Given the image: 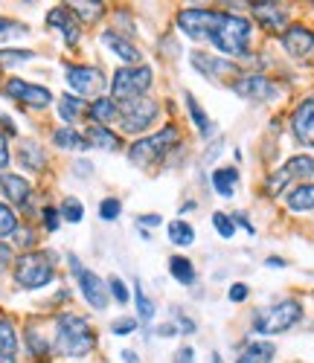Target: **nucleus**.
I'll list each match as a JSON object with an SVG mask.
<instances>
[{
  "instance_id": "nucleus-15",
  "label": "nucleus",
  "mask_w": 314,
  "mask_h": 363,
  "mask_svg": "<svg viewBox=\"0 0 314 363\" xmlns=\"http://www.w3.org/2000/svg\"><path fill=\"white\" fill-rule=\"evenodd\" d=\"M193 65L210 76V79H224V76H236V65L233 62H224V58H212V55H204V52H193Z\"/></svg>"
},
{
  "instance_id": "nucleus-43",
  "label": "nucleus",
  "mask_w": 314,
  "mask_h": 363,
  "mask_svg": "<svg viewBox=\"0 0 314 363\" xmlns=\"http://www.w3.org/2000/svg\"><path fill=\"white\" fill-rule=\"evenodd\" d=\"M29 346H33V354H36V357H47V352H50L47 343L36 335V331H29Z\"/></svg>"
},
{
  "instance_id": "nucleus-54",
  "label": "nucleus",
  "mask_w": 314,
  "mask_h": 363,
  "mask_svg": "<svg viewBox=\"0 0 314 363\" xmlns=\"http://www.w3.org/2000/svg\"><path fill=\"white\" fill-rule=\"evenodd\" d=\"M212 363H222V357H218V354H215V357H212Z\"/></svg>"
},
{
  "instance_id": "nucleus-39",
  "label": "nucleus",
  "mask_w": 314,
  "mask_h": 363,
  "mask_svg": "<svg viewBox=\"0 0 314 363\" xmlns=\"http://www.w3.org/2000/svg\"><path fill=\"white\" fill-rule=\"evenodd\" d=\"M212 224H215L218 235L233 238V233H236V224H233V218H230V216H224V213H215V216H212Z\"/></svg>"
},
{
  "instance_id": "nucleus-52",
  "label": "nucleus",
  "mask_w": 314,
  "mask_h": 363,
  "mask_svg": "<svg viewBox=\"0 0 314 363\" xmlns=\"http://www.w3.org/2000/svg\"><path fill=\"white\" fill-rule=\"evenodd\" d=\"M161 335L169 337V335H175V328H172V325H161Z\"/></svg>"
},
{
  "instance_id": "nucleus-45",
  "label": "nucleus",
  "mask_w": 314,
  "mask_h": 363,
  "mask_svg": "<svg viewBox=\"0 0 314 363\" xmlns=\"http://www.w3.org/2000/svg\"><path fill=\"white\" fill-rule=\"evenodd\" d=\"M6 166H9V148H6L4 134H0V169H6Z\"/></svg>"
},
{
  "instance_id": "nucleus-44",
  "label": "nucleus",
  "mask_w": 314,
  "mask_h": 363,
  "mask_svg": "<svg viewBox=\"0 0 314 363\" xmlns=\"http://www.w3.org/2000/svg\"><path fill=\"white\" fill-rule=\"evenodd\" d=\"M58 209H53V206H47L44 209V224H47V230H58Z\"/></svg>"
},
{
  "instance_id": "nucleus-25",
  "label": "nucleus",
  "mask_w": 314,
  "mask_h": 363,
  "mask_svg": "<svg viewBox=\"0 0 314 363\" xmlns=\"http://www.w3.org/2000/svg\"><path fill=\"white\" fill-rule=\"evenodd\" d=\"M169 270H172V277L180 282V285H193L195 282V267L190 259H183V256H175L169 262Z\"/></svg>"
},
{
  "instance_id": "nucleus-46",
  "label": "nucleus",
  "mask_w": 314,
  "mask_h": 363,
  "mask_svg": "<svg viewBox=\"0 0 314 363\" xmlns=\"http://www.w3.org/2000/svg\"><path fill=\"white\" fill-rule=\"evenodd\" d=\"M244 296H247V285H233V288H230V299H233V302H242Z\"/></svg>"
},
{
  "instance_id": "nucleus-49",
  "label": "nucleus",
  "mask_w": 314,
  "mask_h": 363,
  "mask_svg": "<svg viewBox=\"0 0 314 363\" xmlns=\"http://www.w3.org/2000/svg\"><path fill=\"white\" fill-rule=\"evenodd\" d=\"M122 360H125V363H140V357H137L131 349H125V352H122Z\"/></svg>"
},
{
  "instance_id": "nucleus-7",
  "label": "nucleus",
  "mask_w": 314,
  "mask_h": 363,
  "mask_svg": "<svg viewBox=\"0 0 314 363\" xmlns=\"http://www.w3.org/2000/svg\"><path fill=\"white\" fill-rule=\"evenodd\" d=\"M224 12H212V9H183L178 15V26L186 35L193 38H212L215 26L222 23Z\"/></svg>"
},
{
  "instance_id": "nucleus-41",
  "label": "nucleus",
  "mask_w": 314,
  "mask_h": 363,
  "mask_svg": "<svg viewBox=\"0 0 314 363\" xmlns=\"http://www.w3.org/2000/svg\"><path fill=\"white\" fill-rule=\"evenodd\" d=\"M99 216H102L105 221H114V218L119 216V201H117V198L102 201V206H99Z\"/></svg>"
},
{
  "instance_id": "nucleus-18",
  "label": "nucleus",
  "mask_w": 314,
  "mask_h": 363,
  "mask_svg": "<svg viewBox=\"0 0 314 363\" xmlns=\"http://www.w3.org/2000/svg\"><path fill=\"white\" fill-rule=\"evenodd\" d=\"M254 15L259 18V23L265 29H282L286 21H288L286 9H282L279 4H254Z\"/></svg>"
},
{
  "instance_id": "nucleus-38",
  "label": "nucleus",
  "mask_w": 314,
  "mask_h": 363,
  "mask_svg": "<svg viewBox=\"0 0 314 363\" xmlns=\"http://www.w3.org/2000/svg\"><path fill=\"white\" fill-rule=\"evenodd\" d=\"M134 296H137V311L143 320H151L154 317V306H151V299L146 296V291L140 285H134Z\"/></svg>"
},
{
  "instance_id": "nucleus-30",
  "label": "nucleus",
  "mask_w": 314,
  "mask_h": 363,
  "mask_svg": "<svg viewBox=\"0 0 314 363\" xmlns=\"http://www.w3.org/2000/svg\"><path fill=\"white\" fill-rule=\"evenodd\" d=\"M90 113H93V119H97V123H111V119L117 116V105H114V99H97L90 105Z\"/></svg>"
},
{
  "instance_id": "nucleus-4",
  "label": "nucleus",
  "mask_w": 314,
  "mask_h": 363,
  "mask_svg": "<svg viewBox=\"0 0 314 363\" xmlns=\"http://www.w3.org/2000/svg\"><path fill=\"white\" fill-rule=\"evenodd\" d=\"M148 84H151V70L148 67H122L114 76L111 96L117 102H134L146 94Z\"/></svg>"
},
{
  "instance_id": "nucleus-8",
  "label": "nucleus",
  "mask_w": 314,
  "mask_h": 363,
  "mask_svg": "<svg viewBox=\"0 0 314 363\" xmlns=\"http://www.w3.org/2000/svg\"><path fill=\"white\" fill-rule=\"evenodd\" d=\"M157 116V102L154 99H134V102H125L119 111L122 119V128L129 134H140L143 128H148Z\"/></svg>"
},
{
  "instance_id": "nucleus-37",
  "label": "nucleus",
  "mask_w": 314,
  "mask_h": 363,
  "mask_svg": "<svg viewBox=\"0 0 314 363\" xmlns=\"http://www.w3.org/2000/svg\"><path fill=\"white\" fill-rule=\"evenodd\" d=\"M73 15H82L85 21H97L102 15V4H70Z\"/></svg>"
},
{
  "instance_id": "nucleus-6",
  "label": "nucleus",
  "mask_w": 314,
  "mask_h": 363,
  "mask_svg": "<svg viewBox=\"0 0 314 363\" xmlns=\"http://www.w3.org/2000/svg\"><path fill=\"white\" fill-rule=\"evenodd\" d=\"M15 279H18V285H23L29 291L44 288L53 279V262L41 253H26L15 264Z\"/></svg>"
},
{
  "instance_id": "nucleus-2",
  "label": "nucleus",
  "mask_w": 314,
  "mask_h": 363,
  "mask_svg": "<svg viewBox=\"0 0 314 363\" xmlns=\"http://www.w3.org/2000/svg\"><path fill=\"white\" fill-rule=\"evenodd\" d=\"M215 47L227 52V55H247V44H250V23L239 15H224L222 23L215 26L212 33Z\"/></svg>"
},
{
  "instance_id": "nucleus-11",
  "label": "nucleus",
  "mask_w": 314,
  "mask_h": 363,
  "mask_svg": "<svg viewBox=\"0 0 314 363\" xmlns=\"http://www.w3.org/2000/svg\"><path fill=\"white\" fill-rule=\"evenodd\" d=\"M4 90H6V96L18 99V102H23V105H33V108H47L50 99H53V94H50L47 87L26 84L23 79H9Z\"/></svg>"
},
{
  "instance_id": "nucleus-22",
  "label": "nucleus",
  "mask_w": 314,
  "mask_h": 363,
  "mask_svg": "<svg viewBox=\"0 0 314 363\" xmlns=\"http://www.w3.org/2000/svg\"><path fill=\"white\" fill-rule=\"evenodd\" d=\"M276 349L271 343H247V349L239 354V363H271Z\"/></svg>"
},
{
  "instance_id": "nucleus-19",
  "label": "nucleus",
  "mask_w": 314,
  "mask_h": 363,
  "mask_svg": "<svg viewBox=\"0 0 314 363\" xmlns=\"http://www.w3.org/2000/svg\"><path fill=\"white\" fill-rule=\"evenodd\" d=\"M0 189H4V195L9 198V201H15L18 206L21 203H26L29 201V184L23 177H18V174H0Z\"/></svg>"
},
{
  "instance_id": "nucleus-32",
  "label": "nucleus",
  "mask_w": 314,
  "mask_h": 363,
  "mask_svg": "<svg viewBox=\"0 0 314 363\" xmlns=\"http://www.w3.org/2000/svg\"><path fill=\"white\" fill-rule=\"evenodd\" d=\"M36 52H29V50H0V65L4 67H15V65H23L29 62Z\"/></svg>"
},
{
  "instance_id": "nucleus-16",
  "label": "nucleus",
  "mask_w": 314,
  "mask_h": 363,
  "mask_svg": "<svg viewBox=\"0 0 314 363\" xmlns=\"http://www.w3.org/2000/svg\"><path fill=\"white\" fill-rule=\"evenodd\" d=\"M47 21H50V26H58V33L65 35L67 44H76V41H79V21H76V15L70 12V6L53 9V12L47 15Z\"/></svg>"
},
{
  "instance_id": "nucleus-48",
  "label": "nucleus",
  "mask_w": 314,
  "mask_h": 363,
  "mask_svg": "<svg viewBox=\"0 0 314 363\" xmlns=\"http://www.w3.org/2000/svg\"><path fill=\"white\" fill-rule=\"evenodd\" d=\"M140 224H143V227H157V224H161V216H143Z\"/></svg>"
},
{
  "instance_id": "nucleus-33",
  "label": "nucleus",
  "mask_w": 314,
  "mask_h": 363,
  "mask_svg": "<svg viewBox=\"0 0 314 363\" xmlns=\"http://www.w3.org/2000/svg\"><path fill=\"white\" fill-rule=\"evenodd\" d=\"M186 105H190V113H193V119H195V125H198V131L201 134H212V125H210V119H207V113L198 108V102L186 94Z\"/></svg>"
},
{
  "instance_id": "nucleus-14",
  "label": "nucleus",
  "mask_w": 314,
  "mask_h": 363,
  "mask_svg": "<svg viewBox=\"0 0 314 363\" xmlns=\"http://www.w3.org/2000/svg\"><path fill=\"white\" fill-rule=\"evenodd\" d=\"M291 128H294V137H297L303 145H314V96L305 99V102L294 111Z\"/></svg>"
},
{
  "instance_id": "nucleus-34",
  "label": "nucleus",
  "mask_w": 314,
  "mask_h": 363,
  "mask_svg": "<svg viewBox=\"0 0 314 363\" xmlns=\"http://www.w3.org/2000/svg\"><path fill=\"white\" fill-rule=\"evenodd\" d=\"M15 230H18V218H15V213H12L6 203H0V238L12 235Z\"/></svg>"
},
{
  "instance_id": "nucleus-53",
  "label": "nucleus",
  "mask_w": 314,
  "mask_h": 363,
  "mask_svg": "<svg viewBox=\"0 0 314 363\" xmlns=\"http://www.w3.org/2000/svg\"><path fill=\"white\" fill-rule=\"evenodd\" d=\"M76 169H79V174H90V163H79Z\"/></svg>"
},
{
  "instance_id": "nucleus-1",
  "label": "nucleus",
  "mask_w": 314,
  "mask_h": 363,
  "mask_svg": "<svg viewBox=\"0 0 314 363\" xmlns=\"http://www.w3.org/2000/svg\"><path fill=\"white\" fill-rule=\"evenodd\" d=\"M97 346V337L87 325V320L76 317V314H65L58 320V331H55V352L67 354V357H85Z\"/></svg>"
},
{
  "instance_id": "nucleus-21",
  "label": "nucleus",
  "mask_w": 314,
  "mask_h": 363,
  "mask_svg": "<svg viewBox=\"0 0 314 363\" xmlns=\"http://www.w3.org/2000/svg\"><path fill=\"white\" fill-rule=\"evenodd\" d=\"M212 186H215L218 195H224V198L236 195L239 172H236V169H215V174H212Z\"/></svg>"
},
{
  "instance_id": "nucleus-50",
  "label": "nucleus",
  "mask_w": 314,
  "mask_h": 363,
  "mask_svg": "<svg viewBox=\"0 0 314 363\" xmlns=\"http://www.w3.org/2000/svg\"><path fill=\"white\" fill-rule=\"evenodd\" d=\"M178 363H193V349H183L180 352V360Z\"/></svg>"
},
{
  "instance_id": "nucleus-3",
  "label": "nucleus",
  "mask_w": 314,
  "mask_h": 363,
  "mask_svg": "<svg viewBox=\"0 0 314 363\" xmlns=\"http://www.w3.org/2000/svg\"><path fill=\"white\" fill-rule=\"evenodd\" d=\"M303 317V308H300V302L294 299H286V302H279V306H271V308H262L254 320L256 331L259 335H279V331H288L297 320Z\"/></svg>"
},
{
  "instance_id": "nucleus-28",
  "label": "nucleus",
  "mask_w": 314,
  "mask_h": 363,
  "mask_svg": "<svg viewBox=\"0 0 314 363\" xmlns=\"http://www.w3.org/2000/svg\"><path fill=\"white\" fill-rule=\"evenodd\" d=\"M169 238L175 241V245L186 247V245H193V238H195V230L186 224V221H172L169 224Z\"/></svg>"
},
{
  "instance_id": "nucleus-13",
  "label": "nucleus",
  "mask_w": 314,
  "mask_h": 363,
  "mask_svg": "<svg viewBox=\"0 0 314 363\" xmlns=\"http://www.w3.org/2000/svg\"><path fill=\"white\" fill-rule=\"evenodd\" d=\"M282 47L294 58H308V55H314V33L305 26H291L288 33L282 35Z\"/></svg>"
},
{
  "instance_id": "nucleus-40",
  "label": "nucleus",
  "mask_w": 314,
  "mask_h": 363,
  "mask_svg": "<svg viewBox=\"0 0 314 363\" xmlns=\"http://www.w3.org/2000/svg\"><path fill=\"white\" fill-rule=\"evenodd\" d=\"M134 328H137V320H131V317H119V320H114V325H111V331H114V335H119V337L131 335Z\"/></svg>"
},
{
  "instance_id": "nucleus-23",
  "label": "nucleus",
  "mask_w": 314,
  "mask_h": 363,
  "mask_svg": "<svg viewBox=\"0 0 314 363\" xmlns=\"http://www.w3.org/2000/svg\"><path fill=\"white\" fill-rule=\"evenodd\" d=\"M90 145H97V148H108V151H117L119 148V137L114 131H108L105 125H93L85 137Z\"/></svg>"
},
{
  "instance_id": "nucleus-20",
  "label": "nucleus",
  "mask_w": 314,
  "mask_h": 363,
  "mask_svg": "<svg viewBox=\"0 0 314 363\" xmlns=\"http://www.w3.org/2000/svg\"><path fill=\"white\" fill-rule=\"evenodd\" d=\"M102 41H105V47H111L119 58H122V62H140V52H137V47L131 44V41H125V38H119L117 33H105L102 35Z\"/></svg>"
},
{
  "instance_id": "nucleus-17",
  "label": "nucleus",
  "mask_w": 314,
  "mask_h": 363,
  "mask_svg": "<svg viewBox=\"0 0 314 363\" xmlns=\"http://www.w3.org/2000/svg\"><path fill=\"white\" fill-rule=\"evenodd\" d=\"M18 360V335L12 320H0V363Z\"/></svg>"
},
{
  "instance_id": "nucleus-31",
  "label": "nucleus",
  "mask_w": 314,
  "mask_h": 363,
  "mask_svg": "<svg viewBox=\"0 0 314 363\" xmlns=\"http://www.w3.org/2000/svg\"><path fill=\"white\" fill-rule=\"evenodd\" d=\"M21 163H23L26 169H41V166H44L41 148H38L36 143H26V145L21 148Z\"/></svg>"
},
{
  "instance_id": "nucleus-26",
  "label": "nucleus",
  "mask_w": 314,
  "mask_h": 363,
  "mask_svg": "<svg viewBox=\"0 0 314 363\" xmlns=\"http://www.w3.org/2000/svg\"><path fill=\"white\" fill-rule=\"evenodd\" d=\"M85 111V99H76V96H61L58 102V113L65 123H76V116Z\"/></svg>"
},
{
  "instance_id": "nucleus-24",
  "label": "nucleus",
  "mask_w": 314,
  "mask_h": 363,
  "mask_svg": "<svg viewBox=\"0 0 314 363\" xmlns=\"http://www.w3.org/2000/svg\"><path fill=\"white\" fill-rule=\"evenodd\" d=\"M288 206L303 213V209H314V186L311 184H300L294 186V192H288Z\"/></svg>"
},
{
  "instance_id": "nucleus-10",
  "label": "nucleus",
  "mask_w": 314,
  "mask_h": 363,
  "mask_svg": "<svg viewBox=\"0 0 314 363\" xmlns=\"http://www.w3.org/2000/svg\"><path fill=\"white\" fill-rule=\"evenodd\" d=\"M233 90H236L242 99H254V102H271L279 94L276 84L271 79H265V76H242L233 84Z\"/></svg>"
},
{
  "instance_id": "nucleus-27",
  "label": "nucleus",
  "mask_w": 314,
  "mask_h": 363,
  "mask_svg": "<svg viewBox=\"0 0 314 363\" xmlns=\"http://www.w3.org/2000/svg\"><path fill=\"white\" fill-rule=\"evenodd\" d=\"M53 140H55V145H61V148H87V140H85L82 134H76L73 128H58V131L53 134Z\"/></svg>"
},
{
  "instance_id": "nucleus-36",
  "label": "nucleus",
  "mask_w": 314,
  "mask_h": 363,
  "mask_svg": "<svg viewBox=\"0 0 314 363\" xmlns=\"http://www.w3.org/2000/svg\"><path fill=\"white\" fill-rule=\"evenodd\" d=\"M61 216H65L67 221H73V224H79L82 216H85V206L76 198H65V203H61Z\"/></svg>"
},
{
  "instance_id": "nucleus-35",
  "label": "nucleus",
  "mask_w": 314,
  "mask_h": 363,
  "mask_svg": "<svg viewBox=\"0 0 314 363\" xmlns=\"http://www.w3.org/2000/svg\"><path fill=\"white\" fill-rule=\"evenodd\" d=\"M18 35H26V26L18 23V21H9V18H0V41H9V38H18Z\"/></svg>"
},
{
  "instance_id": "nucleus-42",
  "label": "nucleus",
  "mask_w": 314,
  "mask_h": 363,
  "mask_svg": "<svg viewBox=\"0 0 314 363\" xmlns=\"http://www.w3.org/2000/svg\"><path fill=\"white\" fill-rule=\"evenodd\" d=\"M108 288H111V294H114V299H117V302H129V291H125V285H122V279H117V277H111V282H108Z\"/></svg>"
},
{
  "instance_id": "nucleus-47",
  "label": "nucleus",
  "mask_w": 314,
  "mask_h": 363,
  "mask_svg": "<svg viewBox=\"0 0 314 363\" xmlns=\"http://www.w3.org/2000/svg\"><path fill=\"white\" fill-rule=\"evenodd\" d=\"M9 262H12V250L4 245V241H0V270H4Z\"/></svg>"
},
{
  "instance_id": "nucleus-51",
  "label": "nucleus",
  "mask_w": 314,
  "mask_h": 363,
  "mask_svg": "<svg viewBox=\"0 0 314 363\" xmlns=\"http://www.w3.org/2000/svg\"><path fill=\"white\" fill-rule=\"evenodd\" d=\"M236 221H239L242 227H247V233H254V227H250V221H247V218H244L242 213H236Z\"/></svg>"
},
{
  "instance_id": "nucleus-9",
  "label": "nucleus",
  "mask_w": 314,
  "mask_h": 363,
  "mask_svg": "<svg viewBox=\"0 0 314 363\" xmlns=\"http://www.w3.org/2000/svg\"><path fill=\"white\" fill-rule=\"evenodd\" d=\"M73 262V274L79 277V291H82V296L90 302L93 308H105L108 306V291H105V282L97 277V274H90V270H82V264H79V259H70Z\"/></svg>"
},
{
  "instance_id": "nucleus-29",
  "label": "nucleus",
  "mask_w": 314,
  "mask_h": 363,
  "mask_svg": "<svg viewBox=\"0 0 314 363\" xmlns=\"http://www.w3.org/2000/svg\"><path fill=\"white\" fill-rule=\"evenodd\" d=\"M288 174V180L291 177H308V174H314V160L311 157H291L288 160V166L282 169Z\"/></svg>"
},
{
  "instance_id": "nucleus-5",
  "label": "nucleus",
  "mask_w": 314,
  "mask_h": 363,
  "mask_svg": "<svg viewBox=\"0 0 314 363\" xmlns=\"http://www.w3.org/2000/svg\"><path fill=\"white\" fill-rule=\"evenodd\" d=\"M172 145H178V131H175V128H163L161 134H154V137H146V140L134 143L131 151H129V157H131L134 166H143V169H146V166H154L157 160H161Z\"/></svg>"
},
{
  "instance_id": "nucleus-12",
  "label": "nucleus",
  "mask_w": 314,
  "mask_h": 363,
  "mask_svg": "<svg viewBox=\"0 0 314 363\" xmlns=\"http://www.w3.org/2000/svg\"><path fill=\"white\" fill-rule=\"evenodd\" d=\"M67 84L76 90V94L87 96V94H97V90L105 84V79L97 67H67Z\"/></svg>"
}]
</instances>
